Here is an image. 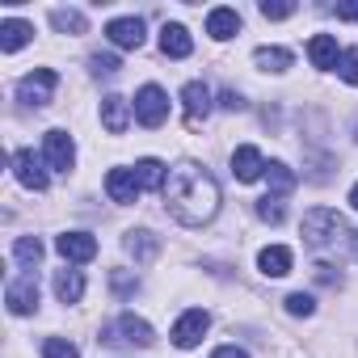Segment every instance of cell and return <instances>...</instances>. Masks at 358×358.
<instances>
[{
  "label": "cell",
  "instance_id": "obj_1",
  "mask_svg": "<svg viewBox=\"0 0 358 358\" xmlns=\"http://www.w3.org/2000/svg\"><path fill=\"white\" fill-rule=\"evenodd\" d=\"M160 194H164L169 215L177 224H186V228H203L220 211V182L199 160H177L169 169V182H164Z\"/></svg>",
  "mask_w": 358,
  "mask_h": 358
},
{
  "label": "cell",
  "instance_id": "obj_2",
  "mask_svg": "<svg viewBox=\"0 0 358 358\" xmlns=\"http://www.w3.org/2000/svg\"><path fill=\"white\" fill-rule=\"evenodd\" d=\"M299 232H303V245H312V249H324V245H333V241L345 232V224H341V215H337L333 207H312V211L303 215Z\"/></svg>",
  "mask_w": 358,
  "mask_h": 358
},
{
  "label": "cell",
  "instance_id": "obj_3",
  "mask_svg": "<svg viewBox=\"0 0 358 358\" xmlns=\"http://www.w3.org/2000/svg\"><path fill=\"white\" fill-rule=\"evenodd\" d=\"M101 341H110V345H139V350H148V345H152V324H148V320H139V316H131V312H122L110 329H101Z\"/></svg>",
  "mask_w": 358,
  "mask_h": 358
},
{
  "label": "cell",
  "instance_id": "obj_4",
  "mask_svg": "<svg viewBox=\"0 0 358 358\" xmlns=\"http://www.w3.org/2000/svg\"><path fill=\"white\" fill-rule=\"evenodd\" d=\"M164 118H169V93L160 85H143L135 93V122L148 127V131H156Z\"/></svg>",
  "mask_w": 358,
  "mask_h": 358
},
{
  "label": "cell",
  "instance_id": "obj_5",
  "mask_svg": "<svg viewBox=\"0 0 358 358\" xmlns=\"http://www.w3.org/2000/svg\"><path fill=\"white\" fill-rule=\"evenodd\" d=\"M55 89H59V76H55L51 68H34L30 76H22V85H17V97H22L26 106L43 110V106L55 97Z\"/></svg>",
  "mask_w": 358,
  "mask_h": 358
},
{
  "label": "cell",
  "instance_id": "obj_6",
  "mask_svg": "<svg viewBox=\"0 0 358 358\" xmlns=\"http://www.w3.org/2000/svg\"><path fill=\"white\" fill-rule=\"evenodd\" d=\"M5 303H9V312H13V316H30V312L38 308V274H34V270H26L22 278H13V282H9V291H5Z\"/></svg>",
  "mask_w": 358,
  "mask_h": 358
},
{
  "label": "cell",
  "instance_id": "obj_7",
  "mask_svg": "<svg viewBox=\"0 0 358 358\" xmlns=\"http://www.w3.org/2000/svg\"><path fill=\"white\" fill-rule=\"evenodd\" d=\"M43 156H47V164L55 169V173H68L72 164H76V143H72V135L68 131H47L43 135Z\"/></svg>",
  "mask_w": 358,
  "mask_h": 358
},
{
  "label": "cell",
  "instance_id": "obj_8",
  "mask_svg": "<svg viewBox=\"0 0 358 358\" xmlns=\"http://www.w3.org/2000/svg\"><path fill=\"white\" fill-rule=\"evenodd\" d=\"M207 324H211V316H207L203 308H190V312H186L182 320L173 324V345H177V350H194V345L203 341Z\"/></svg>",
  "mask_w": 358,
  "mask_h": 358
},
{
  "label": "cell",
  "instance_id": "obj_9",
  "mask_svg": "<svg viewBox=\"0 0 358 358\" xmlns=\"http://www.w3.org/2000/svg\"><path fill=\"white\" fill-rule=\"evenodd\" d=\"M182 106H186V127L199 131V127L207 122V114H211V89H207L203 80H190V85L182 89Z\"/></svg>",
  "mask_w": 358,
  "mask_h": 358
},
{
  "label": "cell",
  "instance_id": "obj_10",
  "mask_svg": "<svg viewBox=\"0 0 358 358\" xmlns=\"http://www.w3.org/2000/svg\"><path fill=\"white\" fill-rule=\"evenodd\" d=\"M139 177H135V169H110L106 173V194H110V203H118V207H127V203H135L139 199Z\"/></svg>",
  "mask_w": 358,
  "mask_h": 358
},
{
  "label": "cell",
  "instance_id": "obj_11",
  "mask_svg": "<svg viewBox=\"0 0 358 358\" xmlns=\"http://www.w3.org/2000/svg\"><path fill=\"white\" fill-rule=\"evenodd\" d=\"M13 177L26 186V190H47V173H43V164H38V156L30 152V148H22V152H13Z\"/></svg>",
  "mask_w": 358,
  "mask_h": 358
},
{
  "label": "cell",
  "instance_id": "obj_12",
  "mask_svg": "<svg viewBox=\"0 0 358 358\" xmlns=\"http://www.w3.org/2000/svg\"><path fill=\"white\" fill-rule=\"evenodd\" d=\"M55 249H59V257L64 262H93L97 257V236H89V232H64L59 241H55Z\"/></svg>",
  "mask_w": 358,
  "mask_h": 358
},
{
  "label": "cell",
  "instance_id": "obj_13",
  "mask_svg": "<svg viewBox=\"0 0 358 358\" xmlns=\"http://www.w3.org/2000/svg\"><path fill=\"white\" fill-rule=\"evenodd\" d=\"M106 38H110L114 47H122V51H139V47H143V22H139V17H114V22L106 26Z\"/></svg>",
  "mask_w": 358,
  "mask_h": 358
},
{
  "label": "cell",
  "instance_id": "obj_14",
  "mask_svg": "<svg viewBox=\"0 0 358 358\" xmlns=\"http://www.w3.org/2000/svg\"><path fill=\"white\" fill-rule=\"evenodd\" d=\"M262 173H266V160H262V152L253 143L232 152V177H236V182H257Z\"/></svg>",
  "mask_w": 358,
  "mask_h": 358
},
{
  "label": "cell",
  "instance_id": "obj_15",
  "mask_svg": "<svg viewBox=\"0 0 358 358\" xmlns=\"http://www.w3.org/2000/svg\"><path fill=\"white\" fill-rule=\"evenodd\" d=\"M160 51H164L169 59H186V55L194 51L190 30H186V26H177V22H169V26L160 30Z\"/></svg>",
  "mask_w": 358,
  "mask_h": 358
},
{
  "label": "cell",
  "instance_id": "obj_16",
  "mask_svg": "<svg viewBox=\"0 0 358 358\" xmlns=\"http://www.w3.org/2000/svg\"><path fill=\"white\" fill-rule=\"evenodd\" d=\"M101 122H106V131H110V135H122V131H127V122H131V101H127V97H118V93L101 97Z\"/></svg>",
  "mask_w": 358,
  "mask_h": 358
},
{
  "label": "cell",
  "instance_id": "obj_17",
  "mask_svg": "<svg viewBox=\"0 0 358 358\" xmlns=\"http://www.w3.org/2000/svg\"><path fill=\"white\" fill-rule=\"evenodd\" d=\"M308 59H312V68H320V72L337 68V64H341V55H337V38H333V34H312V43H308Z\"/></svg>",
  "mask_w": 358,
  "mask_h": 358
},
{
  "label": "cell",
  "instance_id": "obj_18",
  "mask_svg": "<svg viewBox=\"0 0 358 358\" xmlns=\"http://www.w3.org/2000/svg\"><path fill=\"white\" fill-rule=\"evenodd\" d=\"M257 266H262V274H266V278H287V274H291V266H295V257H291V249H287V245H270V249H262Z\"/></svg>",
  "mask_w": 358,
  "mask_h": 358
},
{
  "label": "cell",
  "instance_id": "obj_19",
  "mask_svg": "<svg viewBox=\"0 0 358 358\" xmlns=\"http://www.w3.org/2000/svg\"><path fill=\"white\" fill-rule=\"evenodd\" d=\"M30 38H34V26H30V22H17V17L0 22V51H5V55L22 51V47L30 43Z\"/></svg>",
  "mask_w": 358,
  "mask_h": 358
},
{
  "label": "cell",
  "instance_id": "obj_20",
  "mask_svg": "<svg viewBox=\"0 0 358 358\" xmlns=\"http://www.w3.org/2000/svg\"><path fill=\"white\" fill-rule=\"evenodd\" d=\"M207 34H211L215 43L236 38V34H241V13H236V9H211V13H207Z\"/></svg>",
  "mask_w": 358,
  "mask_h": 358
},
{
  "label": "cell",
  "instance_id": "obj_21",
  "mask_svg": "<svg viewBox=\"0 0 358 358\" xmlns=\"http://www.w3.org/2000/svg\"><path fill=\"white\" fill-rule=\"evenodd\" d=\"M122 245H127V253H131L139 266H148V262L160 253V241H156L148 228H139V232H127V241H122Z\"/></svg>",
  "mask_w": 358,
  "mask_h": 358
},
{
  "label": "cell",
  "instance_id": "obj_22",
  "mask_svg": "<svg viewBox=\"0 0 358 358\" xmlns=\"http://www.w3.org/2000/svg\"><path fill=\"white\" fill-rule=\"evenodd\" d=\"M55 295H59V303H76V299L85 295L80 270H59V274H55Z\"/></svg>",
  "mask_w": 358,
  "mask_h": 358
},
{
  "label": "cell",
  "instance_id": "obj_23",
  "mask_svg": "<svg viewBox=\"0 0 358 358\" xmlns=\"http://www.w3.org/2000/svg\"><path fill=\"white\" fill-rule=\"evenodd\" d=\"M266 182H270L274 199H282V194H291V190H295V173H291L282 160H274V164H266Z\"/></svg>",
  "mask_w": 358,
  "mask_h": 358
},
{
  "label": "cell",
  "instance_id": "obj_24",
  "mask_svg": "<svg viewBox=\"0 0 358 358\" xmlns=\"http://www.w3.org/2000/svg\"><path fill=\"white\" fill-rule=\"evenodd\" d=\"M51 26H55L59 34H85V30H89L85 13H76V9H51Z\"/></svg>",
  "mask_w": 358,
  "mask_h": 358
},
{
  "label": "cell",
  "instance_id": "obj_25",
  "mask_svg": "<svg viewBox=\"0 0 358 358\" xmlns=\"http://www.w3.org/2000/svg\"><path fill=\"white\" fill-rule=\"evenodd\" d=\"M257 68L262 72H287L291 68V51H282V47H257Z\"/></svg>",
  "mask_w": 358,
  "mask_h": 358
},
{
  "label": "cell",
  "instance_id": "obj_26",
  "mask_svg": "<svg viewBox=\"0 0 358 358\" xmlns=\"http://www.w3.org/2000/svg\"><path fill=\"white\" fill-rule=\"evenodd\" d=\"M13 257H17L26 270H34V266L43 262V241H38V236H17V245H13Z\"/></svg>",
  "mask_w": 358,
  "mask_h": 358
},
{
  "label": "cell",
  "instance_id": "obj_27",
  "mask_svg": "<svg viewBox=\"0 0 358 358\" xmlns=\"http://www.w3.org/2000/svg\"><path fill=\"white\" fill-rule=\"evenodd\" d=\"M135 177H139V186H156V190H164V182H169V177H164V164L152 160V156L135 164Z\"/></svg>",
  "mask_w": 358,
  "mask_h": 358
},
{
  "label": "cell",
  "instance_id": "obj_28",
  "mask_svg": "<svg viewBox=\"0 0 358 358\" xmlns=\"http://www.w3.org/2000/svg\"><path fill=\"white\" fill-rule=\"evenodd\" d=\"M257 215H262L266 224H282V220H287V207H282V199H274V194H266V199L257 203Z\"/></svg>",
  "mask_w": 358,
  "mask_h": 358
},
{
  "label": "cell",
  "instance_id": "obj_29",
  "mask_svg": "<svg viewBox=\"0 0 358 358\" xmlns=\"http://www.w3.org/2000/svg\"><path fill=\"white\" fill-rule=\"evenodd\" d=\"M282 303H287V312H291V316H312V312H316V299H312L308 291H291Z\"/></svg>",
  "mask_w": 358,
  "mask_h": 358
},
{
  "label": "cell",
  "instance_id": "obj_30",
  "mask_svg": "<svg viewBox=\"0 0 358 358\" xmlns=\"http://www.w3.org/2000/svg\"><path fill=\"white\" fill-rule=\"evenodd\" d=\"M43 358H80V350L72 341H64V337H47L43 341Z\"/></svg>",
  "mask_w": 358,
  "mask_h": 358
},
{
  "label": "cell",
  "instance_id": "obj_31",
  "mask_svg": "<svg viewBox=\"0 0 358 358\" xmlns=\"http://www.w3.org/2000/svg\"><path fill=\"white\" fill-rule=\"evenodd\" d=\"M118 68H122V64H118L114 55H101V51L89 55V72H93V76H118Z\"/></svg>",
  "mask_w": 358,
  "mask_h": 358
},
{
  "label": "cell",
  "instance_id": "obj_32",
  "mask_svg": "<svg viewBox=\"0 0 358 358\" xmlns=\"http://www.w3.org/2000/svg\"><path fill=\"white\" fill-rule=\"evenodd\" d=\"M337 72H341V80H345V85H358V47H350V51L341 55Z\"/></svg>",
  "mask_w": 358,
  "mask_h": 358
},
{
  "label": "cell",
  "instance_id": "obj_33",
  "mask_svg": "<svg viewBox=\"0 0 358 358\" xmlns=\"http://www.w3.org/2000/svg\"><path fill=\"white\" fill-rule=\"evenodd\" d=\"M110 287H114L118 295H135V291H139V278H131L127 270H110Z\"/></svg>",
  "mask_w": 358,
  "mask_h": 358
},
{
  "label": "cell",
  "instance_id": "obj_34",
  "mask_svg": "<svg viewBox=\"0 0 358 358\" xmlns=\"http://www.w3.org/2000/svg\"><path fill=\"white\" fill-rule=\"evenodd\" d=\"M257 9H262V17H266V22H282V17H291V13H295V5H270V0H262Z\"/></svg>",
  "mask_w": 358,
  "mask_h": 358
},
{
  "label": "cell",
  "instance_id": "obj_35",
  "mask_svg": "<svg viewBox=\"0 0 358 358\" xmlns=\"http://www.w3.org/2000/svg\"><path fill=\"white\" fill-rule=\"evenodd\" d=\"M312 274H316V282H324V287H341V274H337L329 262H316V266H312Z\"/></svg>",
  "mask_w": 358,
  "mask_h": 358
},
{
  "label": "cell",
  "instance_id": "obj_36",
  "mask_svg": "<svg viewBox=\"0 0 358 358\" xmlns=\"http://www.w3.org/2000/svg\"><path fill=\"white\" fill-rule=\"evenodd\" d=\"M220 106H224L228 114H236V110H245V97H241L236 89H224V93H220Z\"/></svg>",
  "mask_w": 358,
  "mask_h": 358
},
{
  "label": "cell",
  "instance_id": "obj_37",
  "mask_svg": "<svg viewBox=\"0 0 358 358\" xmlns=\"http://www.w3.org/2000/svg\"><path fill=\"white\" fill-rule=\"evenodd\" d=\"M337 22H358V5H337Z\"/></svg>",
  "mask_w": 358,
  "mask_h": 358
},
{
  "label": "cell",
  "instance_id": "obj_38",
  "mask_svg": "<svg viewBox=\"0 0 358 358\" xmlns=\"http://www.w3.org/2000/svg\"><path fill=\"white\" fill-rule=\"evenodd\" d=\"M211 358H249V354H245V350H236V345H220Z\"/></svg>",
  "mask_w": 358,
  "mask_h": 358
},
{
  "label": "cell",
  "instance_id": "obj_39",
  "mask_svg": "<svg viewBox=\"0 0 358 358\" xmlns=\"http://www.w3.org/2000/svg\"><path fill=\"white\" fill-rule=\"evenodd\" d=\"M350 207H354V211H358V186H354V190H350Z\"/></svg>",
  "mask_w": 358,
  "mask_h": 358
},
{
  "label": "cell",
  "instance_id": "obj_40",
  "mask_svg": "<svg viewBox=\"0 0 358 358\" xmlns=\"http://www.w3.org/2000/svg\"><path fill=\"white\" fill-rule=\"evenodd\" d=\"M350 245H354V257H358V232H350Z\"/></svg>",
  "mask_w": 358,
  "mask_h": 358
},
{
  "label": "cell",
  "instance_id": "obj_41",
  "mask_svg": "<svg viewBox=\"0 0 358 358\" xmlns=\"http://www.w3.org/2000/svg\"><path fill=\"white\" fill-rule=\"evenodd\" d=\"M354 139H358V131H354Z\"/></svg>",
  "mask_w": 358,
  "mask_h": 358
}]
</instances>
